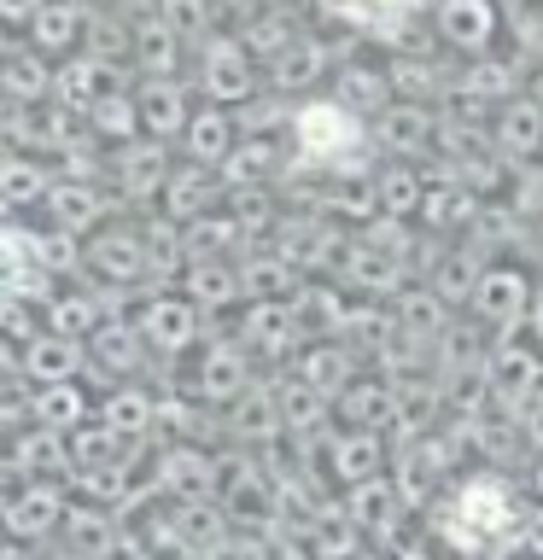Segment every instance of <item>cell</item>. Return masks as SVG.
<instances>
[{"instance_id": "1", "label": "cell", "mask_w": 543, "mask_h": 560, "mask_svg": "<svg viewBox=\"0 0 543 560\" xmlns=\"http://www.w3.org/2000/svg\"><path fill=\"white\" fill-rule=\"evenodd\" d=\"M292 140H298V158H304V164H322V170H350L368 147H374L368 117H357L339 100H310L304 112L292 117Z\"/></svg>"}, {"instance_id": "2", "label": "cell", "mask_w": 543, "mask_h": 560, "mask_svg": "<svg viewBox=\"0 0 543 560\" xmlns=\"http://www.w3.org/2000/svg\"><path fill=\"white\" fill-rule=\"evenodd\" d=\"M427 24H432V42L444 52H455V59H480V52H497L502 0H432Z\"/></svg>"}, {"instance_id": "3", "label": "cell", "mask_w": 543, "mask_h": 560, "mask_svg": "<svg viewBox=\"0 0 543 560\" xmlns=\"http://www.w3.org/2000/svg\"><path fill=\"white\" fill-rule=\"evenodd\" d=\"M515 502H508V485L502 479H467L462 490L450 497V542L455 549H480V542L502 537L515 525Z\"/></svg>"}, {"instance_id": "4", "label": "cell", "mask_w": 543, "mask_h": 560, "mask_svg": "<svg viewBox=\"0 0 543 560\" xmlns=\"http://www.w3.org/2000/svg\"><path fill=\"white\" fill-rule=\"evenodd\" d=\"M515 94H525V65L502 59V52L462 59V70H455V82H450V100L473 105V112H485V117H497V105H508Z\"/></svg>"}, {"instance_id": "5", "label": "cell", "mask_w": 543, "mask_h": 560, "mask_svg": "<svg viewBox=\"0 0 543 560\" xmlns=\"http://www.w3.org/2000/svg\"><path fill=\"white\" fill-rule=\"evenodd\" d=\"M467 310H473V322H485V327H525V310H532V280H525V269H515V262H485V275H480V287H473L467 298Z\"/></svg>"}, {"instance_id": "6", "label": "cell", "mask_w": 543, "mask_h": 560, "mask_svg": "<svg viewBox=\"0 0 543 560\" xmlns=\"http://www.w3.org/2000/svg\"><path fill=\"white\" fill-rule=\"evenodd\" d=\"M368 135L380 140L392 158H427L438 152V105H420V100H392L385 112L368 122Z\"/></svg>"}, {"instance_id": "7", "label": "cell", "mask_w": 543, "mask_h": 560, "mask_svg": "<svg viewBox=\"0 0 543 560\" xmlns=\"http://www.w3.org/2000/svg\"><path fill=\"white\" fill-rule=\"evenodd\" d=\"M490 147H497L508 164H538L543 158V105L532 94H515L508 105H497V117H490Z\"/></svg>"}, {"instance_id": "8", "label": "cell", "mask_w": 543, "mask_h": 560, "mask_svg": "<svg viewBox=\"0 0 543 560\" xmlns=\"http://www.w3.org/2000/svg\"><path fill=\"white\" fill-rule=\"evenodd\" d=\"M327 18H339L345 30L357 35H374V42H403V30H409V18L420 7H432V0H322Z\"/></svg>"}, {"instance_id": "9", "label": "cell", "mask_w": 543, "mask_h": 560, "mask_svg": "<svg viewBox=\"0 0 543 560\" xmlns=\"http://www.w3.org/2000/svg\"><path fill=\"white\" fill-rule=\"evenodd\" d=\"M480 275H485V252H473V245H444L427 269V287L444 298V304H467L473 287H480Z\"/></svg>"}, {"instance_id": "10", "label": "cell", "mask_w": 543, "mask_h": 560, "mask_svg": "<svg viewBox=\"0 0 543 560\" xmlns=\"http://www.w3.org/2000/svg\"><path fill=\"white\" fill-rule=\"evenodd\" d=\"M420 192H427V175H420L409 158H397L392 170L380 175V205H385V217H420Z\"/></svg>"}, {"instance_id": "11", "label": "cell", "mask_w": 543, "mask_h": 560, "mask_svg": "<svg viewBox=\"0 0 543 560\" xmlns=\"http://www.w3.org/2000/svg\"><path fill=\"white\" fill-rule=\"evenodd\" d=\"M502 30L515 35V59L520 65H543V0H508L502 7Z\"/></svg>"}, {"instance_id": "12", "label": "cell", "mask_w": 543, "mask_h": 560, "mask_svg": "<svg viewBox=\"0 0 543 560\" xmlns=\"http://www.w3.org/2000/svg\"><path fill=\"white\" fill-rule=\"evenodd\" d=\"M333 467H339V479L345 485H362V479H374L380 472V438L374 432H350V438H339V450H333Z\"/></svg>"}, {"instance_id": "13", "label": "cell", "mask_w": 543, "mask_h": 560, "mask_svg": "<svg viewBox=\"0 0 543 560\" xmlns=\"http://www.w3.org/2000/svg\"><path fill=\"white\" fill-rule=\"evenodd\" d=\"M508 182H515V192H508V205H515L525 222L543 217V158H538V164H515V170H508Z\"/></svg>"}, {"instance_id": "14", "label": "cell", "mask_w": 543, "mask_h": 560, "mask_svg": "<svg viewBox=\"0 0 543 560\" xmlns=\"http://www.w3.org/2000/svg\"><path fill=\"white\" fill-rule=\"evenodd\" d=\"M345 415H357V427H380L397 415V402L385 385H357V392H345Z\"/></svg>"}, {"instance_id": "15", "label": "cell", "mask_w": 543, "mask_h": 560, "mask_svg": "<svg viewBox=\"0 0 543 560\" xmlns=\"http://www.w3.org/2000/svg\"><path fill=\"white\" fill-rule=\"evenodd\" d=\"M345 380H350V357H345V350H315V357H310V385H315V392H339Z\"/></svg>"}, {"instance_id": "16", "label": "cell", "mask_w": 543, "mask_h": 560, "mask_svg": "<svg viewBox=\"0 0 543 560\" xmlns=\"http://www.w3.org/2000/svg\"><path fill=\"white\" fill-rule=\"evenodd\" d=\"M525 339L543 350V292H532V310H525Z\"/></svg>"}, {"instance_id": "17", "label": "cell", "mask_w": 543, "mask_h": 560, "mask_svg": "<svg viewBox=\"0 0 543 560\" xmlns=\"http://www.w3.org/2000/svg\"><path fill=\"white\" fill-rule=\"evenodd\" d=\"M525 94H532V100H538V105H543V65H538V70H532V88H525Z\"/></svg>"}]
</instances>
